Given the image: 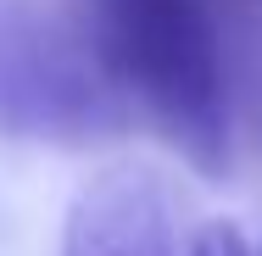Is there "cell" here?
Wrapping results in <instances>:
<instances>
[{"label": "cell", "instance_id": "obj_1", "mask_svg": "<svg viewBox=\"0 0 262 256\" xmlns=\"http://www.w3.org/2000/svg\"><path fill=\"white\" fill-rule=\"evenodd\" d=\"M212 0H84L90 51L106 78L145 106L167 145L201 173L229 161V95Z\"/></svg>", "mask_w": 262, "mask_h": 256}, {"label": "cell", "instance_id": "obj_2", "mask_svg": "<svg viewBox=\"0 0 262 256\" xmlns=\"http://www.w3.org/2000/svg\"><path fill=\"white\" fill-rule=\"evenodd\" d=\"M184 201L145 161L101 167L61 217V256H190Z\"/></svg>", "mask_w": 262, "mask_h": 256}, {"label": "cell", "instance_id": "obj_3", "mask_svg": "<svg viewBox=\"0 0 262 256\" xmlns=\"http://www.w3.org/2000/svg\"><path fill=\"white\" fill-rule=\"evenodd\" d=\"M190 256H251V245H246V234H240L234 223L212 217V223H201V228H195Z\"/></svg>", "mask_w": 262, "mask_h": 256}, {"label": "cell", "instance_id": "obj_4", "mask_svg": "<svg viewBox=\"0 0 262 256\" xmlns=\"http://www.w3.org/2000/svg\"><path fill=\"white\" fill-rule=\"evenodd\" d=\"M251 6H262V0H251Z\"/></svg>", "mask_w": 262, "mask_h": 256}]
</instances>
